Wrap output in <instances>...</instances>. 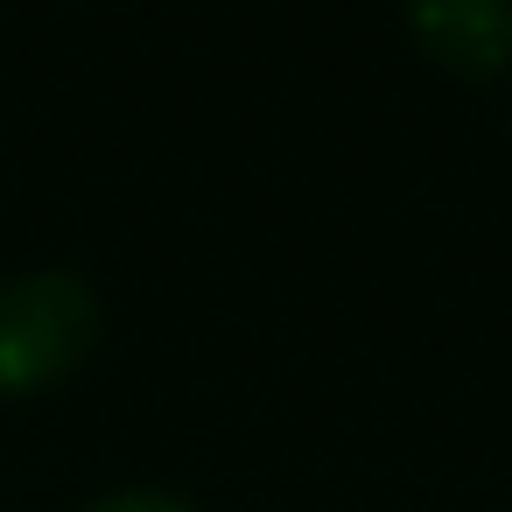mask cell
Returning <instances> with one entry per match:
<instances>
[{"label":"cell","mask_w":512,"mask_h":512,"mask_svg":"<svg viewBox=\"0 0 512 512\" xmlns=\"http://www.w3.org/2000/svg\"><path fill=\"white\" fill-rule=\"evenodd\" d=\"M407 36L463 78H491L512 64V8L505 0H428L407 15Z\"/></svg>","instance_id":"7a4b0ae2"},{"label":"cell","mask_w":512,"mask_h":512,"mask_svg":"<svg viewBox=\"0 0 512 512\" xmlns=\"http://www.w3.org/2000/svg\"><path fill=\"white\" fill-rule=\"evenodd\" d=\"M92 512H197V505L176 498V491H113V498H99Z\"/></svg>","instance_id":"3957f363"},{"label":"cell","mask_w":512,"mask_h":512,"mask_svg":"<svg viewBox=\"0 0 512 512\" xmlns=\"http://www.w3.org/2000/svg\"><path fill=\"white\" fill-rule=\"evenodd\" d=\"M106 309L85 274L29 267L0 281V393H36L92 358Z\"/></svg>","instance_id":"6da1fadb"}]
</instances>
